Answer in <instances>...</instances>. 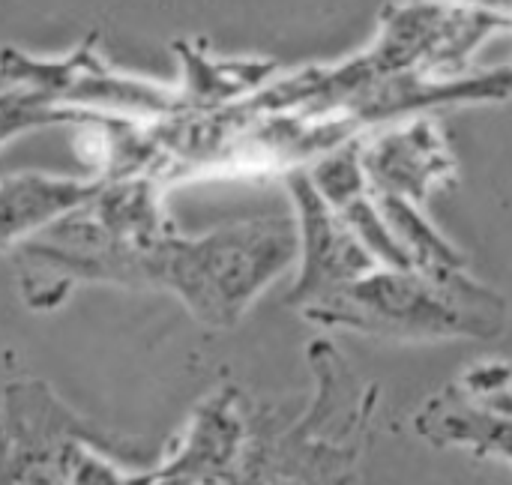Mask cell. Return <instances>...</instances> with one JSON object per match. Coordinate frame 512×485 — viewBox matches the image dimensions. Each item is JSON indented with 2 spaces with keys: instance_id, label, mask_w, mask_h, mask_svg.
I'll list each match as a JSON object with an SVG mask.
<instances>
[{
  "instance_id": "cell-1",
  "label": "cell",
  "mask_w": 512,
  "mask_h": 485,
  "mask_svg": "<svg viewBox=\"0 0 512 485\" xmlns=\"http://www.w3.org/2000/svg\"><path fill=\"white\" fill-rule=\"evenodd\" d=\"M156 174L102 177L96 195L9 249L30 309L60 306L78 285L135 288L141 255L171 228Z\"/></svg>"
},
{
  "instance_id": "cell-2",
  "label": "cell",
  "mask_w": 512,
  "mask_h": 485,
  "mask_svg": "<svg viewBox=\"0 0 512 485\" xmlns=\"http://www.w3.org/2000/svg\"><path fill=\"white\" fill-rule=\"evenodd\" d=\"M315 381L300 411L249 396V441L240 483H354L381 402L330 339L306 345Z\"/></svg>"
},
{
  "instance_id": "cell-3",
  "label": "cell",
  "mask_w": 512,
  "mask_h": 485,
  "mask_svg": "<svg viewBox=\"0 0 512 485\" xmlns=\"http://www.w3.org/2000/svg\"><path fill=\"white\" fill-rule=\"evenodd\" d=\"M294 261L300 231L285 216L246 219L198 237L171 225L144 255L138 288L168 291L204 327L231 330Z\"/></svg>"
},
{
  "instance_id": "cell-4",
  "label": "cell",
  "mask_w": 512,
  "mask_h": 485,
  "mask_svg": "<svg viewBox=\"0 0 512 485\" xmlns=\"http://www.w3.org/2000/svg\"><path fill=\"white\" fill-rule=\"evenodd\" d=\"M318 327H345L378 339H495L507 330V297L471 279L465 270L426 273L387 267L339 288L300 312Z\"/></svg>"
},
{
  "instance_id": "cell-5",
  "label": "cell",
  "mask_w": 512,
  "mask_h": 485,
  "mask_svg": "<svg viewBox=\"0 0 512 485\" xmlns=\"http://www.w3.org/2000/svg\"><path fill=\"white\" fill-rule=\"evenodd\" d=\"M0 447L3 483L120 485L153 468L141 441L81 417L33 375L3 387Z\"/></svg>"
},
{
  "instance_id": "cell-6",
  "label": "cell",
  "mask_w": 512,
  "mask_h": 485,
  "mask_svg": "<svg viewBox=\"0 0 512 485\" xmlns=\"http://www.w3.org/2000/svg\"><path fill=\"white\" fill-rule=\"evenodd\" d=\"M180 90L117 72L87 36L60 60H36L18 48L3 51V141L18 132L63 123L69 111H108L129 117H162L177 111Z\"/></svg>"
},
{
  "instance_id": "cell-7",
  "label": "cell",
  "mask_w": 512,
  "mask_h": 485,
  "mask_svg": "<svg viewBox=\"0 0 512 485\" xmlns=\"http://www.w3.org/2000/svg\"><path fill=\"white\" fill-rule=\"evenodd\" d=\"M285 186L294 198L300 231V270L294 288L285 294V303L303 312L378 270L381 261L348 225V219L324 198L309 174V165L285 171Z\"/></svg>"
},
{
  "instance_id": "cell-8",
  "label": "cell",
  "mask_w": 512,
  "mask_h": 485,
  "mask_svg": "<svg viewBox=\"0 0 512 485\" xmlns=\"http://www.w3.org/2000/svg\"><path fill=\"white\" fill-rule=\"evenodd\" d=\"M432 447H465L512 462V366L477 363L429 396L414 420Z\"/></svg>"
},
{
  "instance_id": "cell-9",
  "label": "cell",
  "mask_w": 512,
  "mask_h": 485,
  "mask_svg": "<svg viewBox=\"0 0 512 485\" xmlns=\"http://www.w3.org/2000/svg\"><path fill=\"white\" fill-rule=\"evenodd\" d=\"M246 441L249 393L240 384L225 381L198 405L186 435L174 444V453L162 465L138 474L135 483H240Z\"/></svg>"
},
{
  "instance_id": "cell-10",
  "label": "cell",
  "mask_w": 512,
  "mask_h": 485,
  "mask_svg": "<svg viewBox=\"0 0 512 485\" xmlns=\"http://www.w3.org/2000/svg\"><path fill=\"white\" fill-rule=\"evenodd\" d=\"M360 159L372 195L387 201L426 207L435 186H450L456 180L450 141L429 114H414L402 126L363 135Z\"/></svg>"
},
{
  "instance_id": "cell-11",
  "label": "cell",
  "mask_w": 512,
  "mask_h": 485,
  "mask_svg": "<svg viewBox=\"0 0 512 485\" xmlns=\"http://www.w3.org/2000/svg\"><path fill=\"white\" fill-rule=\"evenodd\" d=\"M102 186V177L93 180H75V177H51L39 171H21L9 174L0 189V207H3V252H9L18 240L42 231L45 225L57 222L60 216L78 210L87 204L96 189Z\"/></svg>"
},
{
  "instance_id": "cell-12",
  "label": "cell",
  "mask_w": 512,
  "mask_h": 485,
  "mask_svg": "<svg viewBox=\"0 0 512 485\" xmlns=\"http://www.w3.org/2000/svg\"><path fill=\"white\" fill-rule=\"evenodd\" d=\"M174 51L183 63L177 111L207 114L228 108L261 90L279 72L276 60H210L204 42H177Z\"/></svg>"
},
{
  "instance_id": "cell-13",
  "label": "cell",
  "mask_w": 512,
  "mask_h": 485,
  "mask_svg": "<svg viewBox=\"0 0 512 485\" xmlns=\"http://www.w3.org/2000/svg\"><path fill=\"white\" fill-rule=\"evenodd\" d=\"M468 6H480V9H489L495 15H504L512 24V0H462Z\"/></svg>"
}]
</instances>
